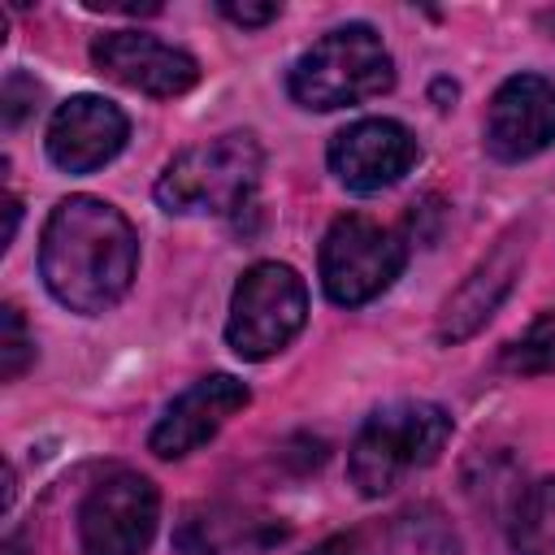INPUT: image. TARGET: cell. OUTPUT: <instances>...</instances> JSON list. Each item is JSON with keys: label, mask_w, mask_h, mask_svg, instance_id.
<instances>
[{"label": "cell", "mask_w": 555, "mask_h": 555, "mask_svg": "<svg viewBox=\"0 0 555 555\" xmlns=\"http://www.w3.org/2000/svg\"><path fill=\"white\" fill-rule=\"evenodd\" d=\"M139 234L121 208L100 195L61 199L39 234V278L69 312H108L134 282Z\"/></svg>", "instance_id": "1"}, {"label": "cell", "mask_w": 555, "mask_h": 555, "mask_svg": "<svg viewBox=\"0 0 555 555\" xmlns=\"http://www.w3.org/2000/svg\"><path fill=\"white\" fill-rule=\"evenodd\" d=\"M451 438V412L425 399H403L386 403L364 416L356 429V442L347 451V473L351 486L364 499L390 494L408 473L429 468Z\"/></svg>", "instance_id": "2"}, {"label": "cell", "mask_w": 555, "mask_h": 555, "mask_svg": "<svg viewBox=\"0 0 555 555\" xmlns=\"http://www.w3.org/2000/svg\"><path fill=\"white\" fill-rule=\"evenodd\" d=\"M264 152L251 130H230L208 143L182 147L156 178V204L173 217H225L251 204Z\"/></svg>", "instance_id": "3"}, {"label": "cell", "mask_w": 555, "mask_h": 555, "mask_svg": "<svg viewBox=\"0 0 555 555\" xmlns=\"http://www.w3.org/2000/svg\"><path fill=\"white\" fill-rule=\"evenodd\" d=\"M390 87H395V61H390L382 35L364 22L334 26L312 48H304L286 74L291 100L304 108H317V113L373 100Z\"/></svg>", "instance_id": "4"}, {"label": "cell", "mask_w": 555, "mask_h": 555, "mask_svg": "<svg viewBox=\"0 0 555 555\" xmlns=\"http://www.w3.org/2000/svg\"><path fill=\"white\" fill-rule=\"evenodd\" d=\"M304 321H308L304 278L282 260H260L238 278L230 295L225 343L243 360H269L282 347H291Z\"/></svg>", "instance_id": "5"}, {"label": "cell", "mask_w": 555, "mask_h": 555, "mask_svg": "<svg viewBox=\"0 0 555 555\" xmlns=\"http://www.w3.org/2000/svg\"><path fill=\"white\" fill-rule=\"evenodd\" d=\"M403 260L408 247L395 230L373 217L343 212L321 238V286L338 308H360L403 273Z\"/></svg>", "instance_id": "6"}, {"label": "cell", "mask_w": 555, "mask_h": 555, "mask_svg": "<svg viewBox=\"0 0 555 555\" xmlns=\"http://www.w3.org/2000/svg\"><path fill=\"white\" fill-rule=\"evenodd\" d=\"M160 520V494L143 473H108L78 507L82 555H147Z\"/></svg>", "instance_id": "7"}, {"label": "cell", "mask_w": 555, "mask_h": 555, "mask_svg": "<svg viewBox=\"0 0 555 555\" xmlns=\"http://www.w3.org/2000/svg\"><path fill=\"white\" fill-rule=\"evenodd\" d=\"M330 173L356 191V195H373L382 186H395L416 160H421V147H416V134L395 121V117H360L351 126H343L334 139H330Z\"/></svg>", "instance_id": "8"}, {"label": "cell", "mask_w": 555, "mask_h": 555, "mask_svg": "<svg viewBox=\"0 0 555 555\" xmlns=\"http://www.w3.org/2000/svg\"><path fill=\"white\" fill-rule=\"evenodd\" d=\"M91 65L143 95L173 100L199 82V61L186 48H173L147 30H104L91 43Z\"/></svg>", "instance_id": "9"}, {"label": "cell", "mask_w": 555, "mask_h": 555, "mask_svg": "<svg viewBox=\"0 0 555 555\" xmlns=\"http://www.w3.org/2000/svg\"><path fill=\"white\" fill-rule=\"evenodd\" d=\"M555 143V82L542 74H512L486 108V152L494 160H529Z\"/></svg>", "instance_id": "10"}, {"label": "cell", "mask_w": 555, "mask_h": 555, "mask_svg": "<svg viewBox=\"0 0 555 555\" xmlns=\"http://www.w3.org/2000/svg\"><path fill=\"white\" fill-rule=\"evenodd\" d=\"M247 399H251L247 386H243L238 377H230V373H208V377H199V382L186 386V390L160 412V421L152 425V434H147L152 455H160V460H182V455L199 451L204 442H212V438L221 434V425H225L234 412L247 408Z\"/></svg>", "instance_id": "11"}, {"label": "cell", "mask_w": 555, "mask_h": 555, "mask_svg": "<svg viewBox=\"0 0 555 555\" xmlns=\"http://www.w3.org/2000/svg\"><path fill=\"white\" fill-rule=\"evenodd\" d=\"M130 139L126 113L104 95H69L48 121V156L65 173H91L108 165Z\"/></svg>", "instance_id": "12"}, {"label": "cell", "mask_w": 555, "mask_h": 555, "mask_svg": "<svg viewBox=\"0 0 555 555\" xmlns=\"http://www.w3.org/2000/svg\"><path fill=\"white\" fill-rule=\"evenodd\" d=\"M520 264H525V243H516V234L499 238L494 251L447 295V304L438 312V343H460V338L477 334L494 317V308L507 299Z\"/></svg>", "instance_id": "13"}, {"label": "cell", "mask_w": 555, "mask_h": 555, "mask_svg": "<svg viewBox=\"0 0 555 555\" xmlns=\"http://www.w3.org/2000/svg\"><path fill=\"white\" fill-rule=\"evenodd\" d=\"M512 551L516 555H555V477L525 486L512 507Z\"/></svg>", "instance_id": "14"}, {"label": "cell", "mask_w": 555, "mask_h": 555, "mask_svg": "<svg viewBox=\"0 0 555 555\" xmlns=\"http://www.w3.org/2000/svg\"><path fill=\"white\" fill-rule=\"evenodd\" d=\"M390 555H460V538L438 507L421 503L390 520Z\"/></svg>", "instance_id": "15"}, {"label": "cell", "mask_w": 555, "mask_h": 555, "mask_svg": "<svg viewBox=\"0 0 555 555\" xmlns=\"http://www.w3.org/2000/svg\"><path fill=\"white\" fill-rule=\"evenodd\" d=\"M503 369L520 373V377H538L555 369V308L542 312L520 338H512L503 347Z\"/></svg>", "instance_id": "16"}, {"label": "cell", "mask_w": 555, "mask_h": 555, "mask_svg": "<svg viewBox=\"0 0 555 555\" xmlns=\"http://www.w3.org/2000/svg\"><path fill=\"white\" fill-rule=\"evenodd\" d=\"M0 321H4V330H0V373H4V382H17L35 360V338H30V330H26V321L13 304L0 308Z\"/></svg>", "instance_id": "17"}, {"label": "cell", "mask_w": 555, "mask_h": 555, "mask_svg": "<svg viewBox=\"0 0 555 555\" xmlns=\"http://www.w3.org/2000/svg\"><path fill=\"white\" fill-rule=\"evenodd\" d=\"M221 13H225L234 26H264V22H273L282 9H278V4H234V0H225Z\"/></svg>", "instance_id": "18"}, {"label": "cell", "mask_w": 555, "mask_h": 555, "mask_svg": "<svg viewBox=\"0 0 555 555\" xmlns=\"http://www.w3.org/2000/svg\"><path fill=\"white\" fill-rule=\"evenodd\" d=\"M26 87H30V78H26V74H9V82H4V126H9V130L30 113V104L22 100V91H26Z\"/></svg>", "instance_id": "19"}, {"label": "cell", "mask_w": 555, "mask_h": 555, "mask_svg": "<svg viewBox=\"0 0 555 555\" xmlns=\"http://www.w3.org/2000/svg\"><path fill=\"white\" fill-rule=\"evenodd\" d=\"M304 555H356V542H351L347 533H334V538L317 542V546H312V551H304Z\"/></svg>", "instance_id": "20"}, {"label": "cell", "mask_w": 555, "mask_h": 555, "mask_svg": "<svg viewBox=\"0 0 555 555\" xmlns=\"http://www.w3.org/2000/svg\"><path fill=\"white\" fill-rule=\"evenodd\" d=\"M4 212H9V225H4V247H9L13 234H17V221H22V204H17V195H4Z\"/></svg>", "instance_id": "21"}]
</instances>
